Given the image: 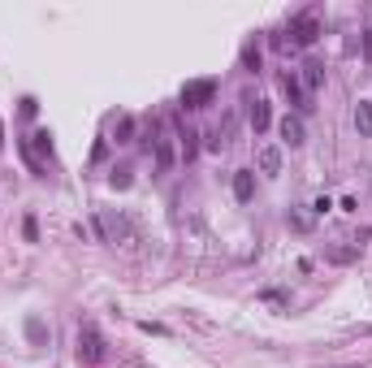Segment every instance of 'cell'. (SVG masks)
<instances>
[{
    "instance_id": "18",
    "label": "cell",
    "mask_w": 372,
    "mask_h": 368,
    "mask_svg": "<svg viewBox=\"0 0 372 368\" xmlns=\"http://www.w3.org/2000/svg\"><path fill=\"white\" fill-rule=\"evenodd\" d=\"M109 182H113V186H122V191H126V186H130V169H113V178H109Z\"/></svg>"
},
{
    "instance_id": "13",
    "label": "cell",
    "mask_w": 372,
    "mask_h": 368,
    "mask_svg": "<svg viewBox=\"0 0 372 368\" xmlns=\"http://www.w3.org/2000/svg\"><path fill=\"white\" fill-rule=\"evenodd\" d=\"M26 338H31L35 347H43V342H48V330H43V321H39V317H31V321H26Z\"/></svg>"
},
{
    "instance_id": "10",
    "label": "cell",
    "mask_w": 372,
    "mask_h": 368,
    "mask_svg": "<svg viewBox=\"0 0 372 368\" xmlns=\"http://www.w3.org/2000/svg\"><path fill=\"white\" fill-rule=\"evenodd\" d=\"M269 122H273L269 104H264V100H255V104H251V130H255V135H264V130H269Z\"/></svg>"
},
{
    "instance_id": "7",
    "label": "cell",
    "mask_w": 372,
    "mask_h": 368,
    "mask_svg": "<svg viewBox=\"0 0 372 368\" xmlns=\"http://www.w3.org/2000/svg\"><path fill=\"white\" fill-rule=\"evenodd\" d=\"M282 91H286V100L294 104L299 113H307V109H312V104H307V95H303V83H299L294 74H286V78H282Z\"/></svg>"
},
{
    "instance_id": "5",
    "label": "cell",
    "mask_w": 372,
    "mask_h": 368,
    "mask_svg": "<svg viewBox=\"0 0 372 368\" xmlns=\"http://www.w3.org/2000/svg\"><path fill=\"white\" fill-rule=\"evenodd\" d=\"M152 147H156V174H169L174 169V143H169L165 126H152Z\"/></svg>"
},
{
    "instance_id": "22",
    "label": "cell",
    "mask_w": 372,
    "mask_h": 368,
    "mask_svg": "<svg viewBox=\"0 0 372 368\" xmlns=\"http://www.w3.org/2000/svg\"><path fill=\"white\" fill-rule=\"evenodd\" d=\"M0 143H5V126H0Z\"/></svg>"
},
{
    "instance_id": "4",
    "label": "cell",
    "mask_w": 372,
    "mask_h": 368,
    "mask_svg": "<svg viewBox=\"0 0 372 368\" xmlns=\"http://www.w3.org/2000/svg\"><path fill=\"white\" fill-rule=\"evenodd\" d=\"M212 95H217V78H195V83L182 87L178 100H182V109H208Z\"/></svg>"
},
{
    "instance_id": "17",
    "label": "cell",
    "mask_w": 372,
    "mask_h": 368,
    "mask_svg": "<svg viewBox=\"0 0 372 368\" xmlns=\"http://www.w3.org/2000/svg\"><path fill=\"white\" fill-rule=\"evenodd\" d=\"M195 130H182V156H186V161H191V156H195Z\"/></svg>"
},
{
    "instance_id": "20",
    "label": "cell",
    "mask_w": 372,
    "mask_h": 368,
    "mask_svg": "<svg viewBox=\"0 0 372 368\" xmlns=\"http://www.w3.org/2000/svg\"><path fill=\"white\" fill-rule=\"evenodd\" d=\"M22 234H26V238H31V243H35V238H39V226H35V217H26V221H22Z\"/></svg>"
},
{
    "instance_id": "15",
    "label": "cell",
    "mask_w": 372,
    "mask_h": 368,
    "mask_svg": "<svg viewBox=\"0 0 372 368\" xmlns=\"http://www.w3.org/2000/svg\"><path fill=\"white\" fill-rule=\"evenodd\" d=\"M355 256H359V243H355V247H334V251H329V260H334V265H351Z\"/></svg>"
},
{
    "instance_id": "1",
    "label": "cell",
    "mask_w": 372,
    "mask_h": 368,
    "mask_svg": "<svg viewBox=\"0 0 372 368\" xmlns=\"http://www.w3.org/2000/svg\"><path fill=\"white\" fill-rule=\"evenodd\" d=\"M18 147H22V161L31 165V174L43 178V174H48V161H52V135H48V130H35V135L22 139Z\"/></svg>"
},
{
    "instance_id": "21",
    "label": "cell",
    "mask_w": 372,
    "mask_h": 368,
    "mask_svg": "<svg viewBox=\"0 0 372 368\" xmlns=\"http://www.w3.org/2000/svg\"><path fill=\"white\" fill-rule=\"evenodd\" d=\"M363 61H372V31H363Z\"/></svg>"
},
{
    "instance_id": "16",
    "label": "cell",
    "mask_w": 372,
    "mask_h": 368,
    "mask_svg": "<svg viewBox=\"0 0 372 368\" xmlns=\"http://www.w3.org/2000/svg\"><path fill=\"white\" fill-rule=\"evenodd\" d=\"M130 135H134V117H122L117 122V143H130Z\"/></svg>"
},
{
    "instance_id": "2",
    "label": "cell",
    "mask_w": 372,
    "mask_h": 368,
    "mask_svg": "<svg viewBox=\"0 0 372 368\" xmlns=\"http://www.w3.org/2000/svg\"><path fill=\"white\" fill-rule=\"evenodd\" d=\"M316 39H321V22H316L312 14L294 18V22L286 26V35H273V43H277V48H286V43H294V48H312Z\"/></svg>"
},
{
    "instance_id": "14",
    "label": "cell",
    "mask_w": 372,
    "mask_h": 368,
    "mask_svg": "<svg viewBox=\"0 0 372 368\" xmlns=\"http://www.w3.org/2000/svg\"><path fill=\"white\" fill-rule=\"evenodd\" d=\"M243 70H247V74H260V48H255V43L243 48Z\"/></svg>"
},
{
    "instance_id": "19",
    "label": "cell",
    "mask_w": 372,
    "mask_h": 368,
    "mask_svg": "<svg viewBox=\"0 0 372 368\" xmlns=\"http://www.w3.org/2000/svg\"><path fill=\"white\" fill-rule=\"evenodd\" d=\"M221 147H225V135L212 130V135H208V152H221Z\"/></svg>"
},
{
    "instance_id": "3",
    "label": "cell",
    "mask_w": 372,
    "mask_h": 368,
    "mask_svg": "<svg viewBox=\"0 0 372 368\" xmlns=\"http://www.w3.org/2000/svg\"><path fill=\"white\" fill-rule=\"evenodd\" d=\"M78 359L83 364H100L104 359V338H100L95 321H83L78 325Z\"/></svg>"
},
{
    "instance_id": "9",
    "label": "cell",
    "mask_w": 372,
    "mask_h": 368,
    "mask_svg": "<svg viewBox=\"0 0 372 368\" xmlns=\"http://www.w3.org/2000/svg\"><path fill=\"white\" fill-rule=\"evenodd\" d=\"M260 169L269 174V178H277L282 174V152L277 147H260Z\"/></svg>"
},
{
    "instance_id": "12",
    "label": "cell",
    "mask_w": 372,
    "mask_h": 368,
    "mask_svg": "<svg viewBox=\"0 0 372 368\" xmlns=\"http://www.w3.org/2000/svg\"><path fill=\"white\" fill-rule=\"evenodd\" d=\"M299 83H303L307 91H316V87L325 83V65H321V61H307V65H303V78H299Z\"/></svg>"
},
{
    "instance_id": "11",
    "label": "cell",
    "mask_w": 372,
    "mask_h": 368,
    "mask_svg": "<svg viewBox=\"0 0 372 368\" xmlns=\"http://www.w3.org/2000/svg\"><path fill=\"white\" fill-rule=\"evenodd\" d=\"M355 130H359L363 139H372V104H368V100L355 104Z\"/></svg>"
},
{
    "instance_id": "6",
    "label": "cell",
    "mask_w": 372,
    "mask_h": 368,
    "mask_svg": "<svg viewBox=\"0 0 372 368\" xmlns=\"http://www.w3.org/2000/svg\"><path fill=\"white\" fill-rule=\"evenodd\" d=\"M282 139H286L290 147H303V143H307V130H303V117H299V113H286V117H282Z\"/></svg>"
},
{
    "instance_id": "8",
    "label": "cell",
    "mask_w": 372,
    "mask_h": 368,
    "mask_svg": "<svg viewBox=\"0 0 372 368\" xmlns=\"http://www.w3.org/2000/svg\"><path fill=\"white\" fill-rule=\"evenodd\" d=\"M251 195H255V174L251 169H238L234 174V199L238 204H251Z\"/></svg>"
}]
</instances>
